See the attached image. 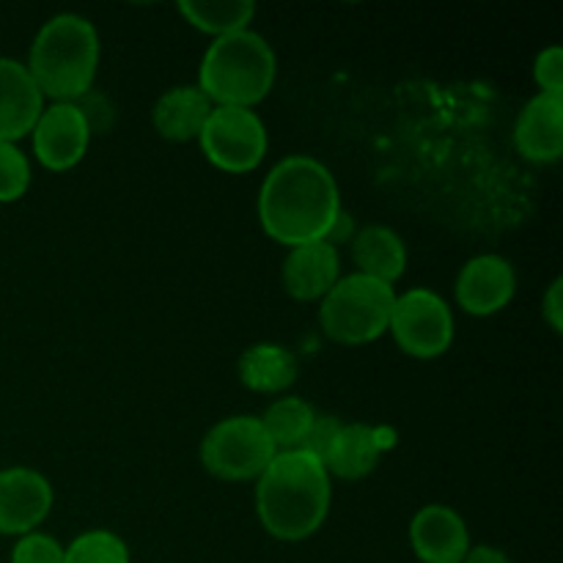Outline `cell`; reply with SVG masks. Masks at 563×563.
I'll return each mask as SVG.
<instances>
[{"mask_svg":"<svg viewBox=\"0 0 563 563\" xmlns=\"http://www.w3.org/2000/svg\"><path fill=\"white\" fill-rule=\"evenodd\" d=\"M341 427H344V421H339L335 416H317L313 418L311 429H308L306 434V443H302V451L311 456H317L319 462L324 465V460H328L330 449H333L335 438H339Z\"/></svg>","mask_w":563,"mask_h":563,"instance_id":"obj_26","label":"cell"},{"mask_svg":"<svg viewBox=\"0 0 563 563\" xmlns=\"http://www.w3.org/2000/svg\"><path fill=\"white\" fill-rule=\"evenodd\" d=\"M11 563H64V544L49 533H25L11 550Z\"/></svg>","mask_w":563,"mask_h":563,"instance_id":"obj_24","label":"cell"},{"mask_svg":"<svg viewBox=\"0 0 563 563\" xmlns=\"http://www.w3.org/2000/svg\"><path fill=\"white\" fill-rule=\"evenodd\" d=\"M275 454L278 451L256 416L223 418L201 440L203 471L220 482H256Z\"/></svg>","mask_w":563,"mask_h":563,"instance_id":"obj_6","label":"cell"},{"mask_svg":"<svg viewBox=\"0 0 563 563\" xmlns=\"http://www.w3.org/2000/svg\"><path fill=\"white\" fill-rule=\"evenodd\" d=\"M515 146L537 165L559 163L563 154V99L537 93L515 124Z\"/></svg>","mask_w":563,"mask_h":563,"instance_id":"obj_14","label":"cell"},{"mask_svg":"<svg viewBox=\"0 0 563 563\" xmlns=\"http://www.w3.org/2000/svg\"><path fill=\"white\" fill-rule=\"evenodd\" d=\"M341 209L344 207L333 174L306 154L280 159L258 192V220L264 234L286 247L328 240Z\"/></svg>","mask_w":563,"mask_h":563,"instance_id":"obj_1","label":"cell"},{"mask_svg":"<svg viewBox=\"0 0 563 563\" xmlns=\"http://www.w3.org/2000/svg\"><path fill=\"white\" fill-rule=\"evenodd\" d=\"M53 509V484L33 467L0 471V533H33Z\"/></svg>","mask_w":563,"mask_h":563,"instance_id":"obj_10","label":"cell"},{"mask_svg":"<svg viewBox=\"0 0 563 563\" xmlns=\"http://www.w3.org/2000/svg\"><path fill=\"white\" fill-rule=\"evenodd\" d=\"M64 563H130V548L119 533L93 528L66 544Z\"/></svg>","mask_w":563,"mask_h":563,"instance_id":"obj_22","label":"cell"},{"mask_svg":"<svg viewBox=\"0 0 563 563\" xmlns=\"http://www.w3.org/2000/svg\"><path fill=\"white\" fill-rule=\"evenodd\" d=\"M201 152L225 174H251L267 154V126L251 108H212L201 135Z\"/></svg>","mask_w":563,"mask_h":563,"instance_id":"obj_8","label":"cell"},{"mask_svg":"<svg viewBox=\"0 0 563 563\" xmlns=\"http://www.w3.org/2000/svg\"><path fill=\"white\" fill-rule=\"evenodd\" d=\"M209 113H212V102L203 97L201 88L176 86L154 102L152 121L154 130H157L159 137H165V141L190 143L198 141Z\"/></svg>","mask_w":563,"mask_h":563,"instance_id":"obj_17","label":"cell"},{"mask_svg":"<svg viewBox=\"0 0 563 563\" xmlns=\"http://www.w3.org/2000/svg\"><path fill=\"white\" fill-rule=\"evenodd\" d=\"M179 14L196 31L223 38L251 27L253 16H256V3L251 0H212V3L209 0H181Z\"/></svg>","mask_w":563,"mask_h":563,"instance_id":"obj_20","label":"cell"},{"mask_svg":"<svg viewBox=\"0 0 563 563\" xmlns=\"http://www.w3.org/2000/svg\"><path fill=\"white\" fill-rule=\"evenodd\" d=\"M319 302V322L330 341L346 346L372 344L388 333L396 289L368 275L352 273L339 278V284Z\"/></svg>","mask_w":563,"mask_h":563,"instance_id":"obj_5","label":"cell"},{"mask_svg":"<svg viewBox=\"0 0 563 563\" xmlns=\"http://www.w3.org/2000/svg\"><path fill=\"white\" fill-rule=\"evenodd\" d=\"M278 58L267 38L240 31L214 38L198 69V88L212 108H256L275 86Z\"/></svg>","mask_w":563,"mask_h":563,"instance_id":"obj_4","label":"cell"},{"mask_svg":"<svg viewBox=\"0 0 563 563\" xmlns=\"http://www.w3.org/2000/svg\"><path fill=\"white\" fill-rule=\"evenodd\" d=\"M542 317L555 335L563 333V278H555L550 284L548 295L542 300Z\"/></svg>","mask_w":563,"mask_h":563,"instance_id":"obj_27","label":"cell"},{"mask_svg":"<svg viewBox=\"0 0 563 563\" xmlns=\"http://www.w3.org/2000/svg\"><path fill=\"white\" fill-rule=\"evenodd\" d=\"M388 330L405 355L434 361L454 344V311L438 291L410 289L396 295Z\"/></svg>","mask_w":563,"mask_h":563,"instance_id":"obj_7","label":"cell"},{"mask_svg":"<svg viewBox=\"0 0 563 563\" xmlns=\"http://www.w3.org/2000/svg\"><path fill=\"white\" fill-rule=\"evenodd\" d=\"M390 445L388 429L366 427V423H344L324 460L328 476L357 482L366 478L379 465V456Z\"/></svg>","mask_w":563,"mask_h":563,"instance_id":"obj_16","label":"cell"},{"mask_svg":"<svg viewBox=\"0 0 563 563\" xmlns=\"http://www.w3.org/2000/svg\"><path fill=\"white\" fill-rule=\"evenodd\" d=\"M31 187V163L16 143L0 141V203H14Z\"/></svg>","mask_w":563,"mask_h":563,"instance_id":"obj_23","label":"cell"},{"mask_svg":"<svg viewBox=\"0 0 563 563\" xmlns=\"http://www.w3.org/2000/svg\"><path fill=\"white\" fill-rule=\"evenodd\" d=\"M313 418H317V412L306 399L284 396V399L273 401L258 421H262L267 438L273 440L275 451H297L306 443Z\"/></svg>","mask_w":563,"mask_h":563,"instance_id":"obj_21","label":"cell"},{"mask_svg":"<svg viewBox=\"0 0 563 563\" xmlns=\"http://www.w3.org/2000/svg\"><path fill=\"white\" fill-rule=\"evenodd\" d=\"M357 231H355V223H352V218H350V212H344V209H341V214L339 218H335V223H333V229H330V234H328V245H333V247H339L341 242H352V236H355Z\"/></svg>","mask_w":563,"mask_h":563,"instance_id":"obj_28","label":"cell"},{"mask_svg":"<svg viewBox=\"0 0 563 563\" xmlns=\"http://www.w3.org/2000/svg\"><path fill=\"white\" fill-rule=\"evenodd\" d=\"M33 154L47 170H69L86 157L91 126L77 102H53L42 110L31 132Z\"/></svg>","mask_w":563,"mask_h":563,"instance_id":"obj_9","label":"cell"},{"mask_svg":"<svg viewBox=\"0 0 563 563\" xmlns=\"http://www.w3.org/2000/svg\"><path fill=\"white\" fill-rule=\"evenodd\" d=\"M412 553L421 563H462L471 544L465 520L449 506H423L410 522Z\"/></svg>","mask_w":563,"mask_h":563,"instance_id":"obj_12","label":"cell"},{"mask_svg":"<svg viewBox=\"0 0 563 563\" xmlns=\"http://www.w3.org/2000/svg\"><path fill=\"white\" fill-rule=\"evenodd\" d=\"M462 563H511V559L500 548H493V544H476V548L467 550Z\"/></svg>","mask_w":563,"mask_h":563,"instance_id":"obj_29","label":"cell"},{"mask_svg":"<svg viewBox=\"0 0 563 563\" xmlns=\"http://www.w3.org/2000/svg\"><path fill=\"white\" fill-rule=\"evenodd\" d=\"M517 291V273L509 258L482 253L456 275V302L471 317H493L504 311Z\"/></svg>","mask_w":563,"mask_h":563,"instance_id":"obj_11","label":"cell"},{"mask_svg":"<svg viewBox=\"0 0 563 563\" xmlns=\"http://www.w3.org/2000/svg\"><path fill=\"white\" fill-rule=\"evenodd\" d=\"M280 275H284V289L297 302L322 300L341 278L339 247L328 245V242L289 247Z\"/></svg>","mask_w":563,"mask_h":563,"instance_id":"obj_15","label":"cell"},{"mask_svg":"<svg viewBox=\"0 0 563 563\" xmlns=\"http://www.w3.org/2000/svg\"><path fill=\"white\" fill-rule=\"evenodd\" d=\"M333 500L330 476L317 456L278 451L256 478V515L280 542H302L324 526Z\"/></svg>","mask_w":563,"mask_h":563,"instance_id":"obj_2","label":"cell"},{"mask_svg":"<svg viewBox=\"0 0 563 563\" xmlns=\"http://www.w3.org/2000/svg\"><path fill=\"white\" fill-rule=\"evenodd\" d=\"M44 110V97L25 64L0 58V141L16 143L31 135Z\"/></svg>","mask_w":563,"mask_h":563,"instance_id":"obj_13","label":"cell"},{"mask_svg":"<svg viewBox=\"0 0 563 563\" xmlns=\"http://www.w3.org/2000/svg\"><path fill=\"white\" fill-rule=\"evenodd\" d=\"M533 80H537L539 93L563 99V49L559 44L537 55V60H533Z\"/></svg>","mask_w":563,"mask_h":563,"instance_id":"obj_25","label":"cell"},{"mask_svg":"<svg viewBox=\"0 0 563 563\" xmlns=\"http://www.w3.org/2000/svg\"><path fill=\"white\" fill-rule=\"evenodd\" d=\"M240 379L256 394H284L297 383V361L278 344H256L242 352Z\"/></svg>","mask_w":563,"mask_h":563,"instance_id":"obj_19","label":"cell"},{"mask_svg":"<svg viewBox=\"0 0 563 563\" xmlns=\"http://www.w3.org/2000/svg\"><path fill=\"white\" fill-rule=\"evenodd\" d=\"M352 262L361 275L394 286L407 269L405 240L388 225H366L352 236Z\"/></svg>","mask_w":563,"mask_h":563,"instance_id":"obj_18","label":"cell"},{"mask_svg":"<svg viewBox=\"0 0 563 563\" xmlns=\"http://www.w3.org/2000/svg\"><path fill=\"white\" fill-rule=\"evenodd\" d=\"M99 55L102 44L93 22L80 14H55L38 27L25 69L44 99L77 102L93 88Z\"/></svg>","mask_w":563,"mask_h":563,"instance_id":"obj_3","label":"cell"}]
</instances>
